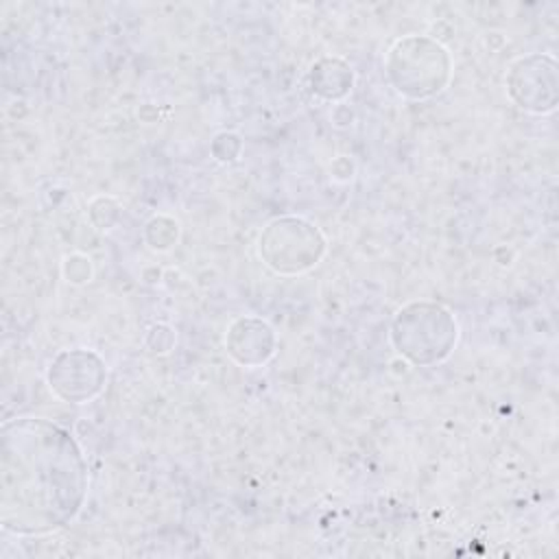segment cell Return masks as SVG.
I'll list each match as a JSON object with an SVG mask.
<instances>
[{"mask_svg":"<svg viewBox=\"0 0 559 559\" xmlns=\"http://www.w3.org/2000/svg\"><path fill=\"white\" fill-rule=\"evenodd\" d=\"M15 500L17 531H46L66 522L83 491V463L72 439L44 421H20L4 437V493Z\"/></svg>","mask_w":559,"mask_h":559,"instance_id":"6da1fadb","label":"cell"}]
</instances>
